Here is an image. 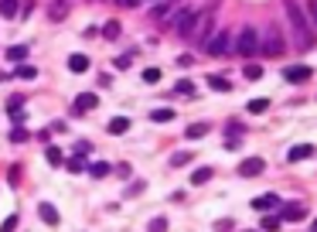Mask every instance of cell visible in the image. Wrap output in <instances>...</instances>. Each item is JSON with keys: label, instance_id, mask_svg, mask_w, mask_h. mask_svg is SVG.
I'll return each mask as SVG.
<instances>
[{"label": "cell", "instance_id": "obj_1", "mask_svg": "<svg viewBox=\"0 0 317 232\" xmlns=\"http://www.w3.org/2000/svg\"><path fill=\"white\" fill-rule=\"evenodd\" d=\"M286 18L294 24V44H297L300 52H307V48L314 44V34H310V20H307V14L300 10L297 0H286Z\"/></svg>", "mask_w": 317, "mask_h": 232}, {"label": "cell", "instance_id": "obj_2", "mask_svg": "<svg viewBox=\"0 0 317 232\" xmlns=\"http://www.w3.org/2000/svg\"><path fill=\"white\" fill-rule=\"evenodd\" d=\"M208 34H212V10H202V14H194V20H191L188 38L194 41V44H205Z\"/></svg>", "mask_w": 317, "mask_h": 232}, {"label": "cell", "instance_id": "obj_3", "mask_svg": "<svg viewBox=\"0 0 317 232\" xmlns=\"http://www.w3.org/2000/svg\"><path fill=\"white\" fill-rule=\"evenodd\" d=\"M236 48H239L242 55H252V52L260 48V34H256V28H242V31H239V41H236Z\"/></svg>", "mask_w": 317, "mask_h": 232}, {"label": "cell", "instance_id": "obj_4", "mask_svg": "<svg viewBox=\"0 0 317 232\" xmlns=\"http://www.w3.org/2000/svg\"><path fill=\"white\" fill-rule=\"evenodd\" d=\"M280 218L283 222H300V218H307V205H304V202H283Z\"/></svg>", "mask_w": 317, "mask_h": 232}, {"label": "cell", "instance_id": "obj_5", "mask_svg": "<svg viewBox=\"0 0 317 232\" xmlns=\"http://www.w3.org/2000/svg\"><path fill=\"white\" fill-rule=\"evenodd\" d=\"M205 48H208V55H225V52L232 48V38H228L225 31H218V34H212V38L205 41Z\"/></svg>", "mask_w": 317, "mask_h": 232}, {"label": "cell", "instance_id": "obj_6", "mask_svg": "<svg viewBox=\"0 0 317 232\" xmlns=\"http://www.w3.org/2000/svg\"><path fill=\"white\" fill-rule=\"evenodd\" d=\"M280 205H283V198H280V194H273V192L252 198V208H256V212H276Z\"/></svg>", "mask_w": 317, "mask_h": 232}, {"label": "cell", "instance_id": "obj_7", "mask_svg": "<svg viewBox=\"0 0 317 232\" xmlns=\"http://www.w3.org/2000/svg\"><path fill=\"white\" fill-rule=\"evenodd\" d=\"M262 168H266V160H262V157H246L242 164H239V174H242V178H260Z\"/></svg>", "mask_w": 317, "mask_h": 232}, {"label": "cell", "instance_id": "obj_8", "mask_svg": "<svg viewBox=\"0 0 317 232\" xmlns=\"http://www.w3.org/2000/svg\"><path fill=\"white\" fill-rule=\"evenodd\" d=\"M286 52V41L280 38V28H270V38H266V55H283Z\"/></svg>", "mask_w": 317, "mask_h": 232}, {"label": "cell", "instance_id": "obj_9", "mask_svg": "<svg viewBox=\"0 0 317 232\" xmlns=\"http://www.w3.org/2000/svg\"><path fill=\"white\" fill-rule=\"evenodd\" d=\"M283 78L294 82V86H297V82H307V78H310V68H307V65H290V68L283 72Z\"/></svg>", "mask_w": 317, "mask_h": 232}, {"label": "cell", "instance_id": "obj_10", "mask_svg": "<svg viewBox=\"0 0 317 232\" xmlns=\"http://www.w3.org/2000/svg\"><path fill=\"white\" fill-rule=\"evenodd\" d=\"M38 215H41V222H48V226H58V222H62L58 208H55V205H48V202H41V205H38Z\"/></svg>", "mask_w": 317, "mask_h": 232}, {"label": "cell", "instance_id": "obj_11", "mask_svg": "<svg viewBox=\"0 0 317 232\" xmlns=\"http://www.w3.org/2000/svg\"><path fill=\"white\" fill-rule=\"evenodd\" d=\"M191 20H194V10H191V7L178 14V20H174V28H178V34H181V38H188V31H191Z\"/></svg>", "mask_w": 317, "mask_h": 232}, {"label": "cell", "instance_id": "obj_12", "mask_svg": "<svg viewBox=\"0 0 317 232\" xmlns=\"http://www.w3.org/2000/svg\"><path fill=\"white\" fill-rule=\"evenodd\" d=\"M307 157H314V147H310V144H297V147H290L286 160H290V164H297V160H307Z\"/></svg>", "mask_w": 317, "mask_h": 232}, {"label": "cell", "instance_id": "obj_13", "mask_svg": "<svg viewBox=\"0 0 317 232\" xmlns=\"http://www.w3.org/2000/svg\"><path fill=\"white\" fill-rule=\"evenodd\" d=\"M96 102H99L96 92H82V96L75 99V110H78V113H89V110H96Z\"/></svg>", "mask_w": 317, "mask_h": 232}, {"label": "cell", "instance_id": "obj_14", "mask_svg": "<svg viewBox=\"0 0 317 232\" xmlns=\"http://www.w3.org/2000/svg\"><path fill=\"white\" fill-rule=\"evenodd\" d=\"M126 130H130V116H112L110 120V134H126Z\"/></svg>", "mask_w": 317, "mask_h": 232}, {"label": "cell", "instance_id": "obj_15", "mask_svg": "<svg viewBox=\"0 0 317 232\" xmlns=\"http://www.w3.org/2000/svg\"><path fill=\"white\" fill-rule=\"evenodd\" d=\"M280 226H283L280 215H262V222H260V229H262V232H280Z\"/></svg>", "mask_w": 317, "mask_h": 232}, {"label": "cell", "instance_id": "obj_16", "mask_svg": "<svg viewBox=\"0 0 317 232\" xmlns=\"http://www.w3.org/2000/svg\"><path fill=\"white\" fill-rule=\"evenodd\" d=\"M68 72H89V58L86 55H72L68 58Z\"/></svg>", "mask_w": 317, "mask_h": 232}, {"label": "cell", "instance_id": "obj_17", "mask_svg": "<svg viewBox=\"0 0 317 232\" xmlns=\"http://www.w3.org/2000/svg\"><path fill=\"white\" fill-rule=\"evenodd\" d=\"M0 18H18V0H0Z\"/></svg>", "mask_w": 317, "mask_h": 232}, {"label": "cell", "instance_id": "obj_18", "mask_svg": "<svg viewBox=\"0 0 317 232\" xmlns=\"http://www.w3.org/2000/svg\"><path fill=\"white\" fill-rule=\"evenodd\" d=\"M212 174H215L212 168H198V171L191 174V184H208V181H212Z\"/></svg>", "mask_w": 317, "mask_h": 232}, {"label": "cell", "instance_id": "obj_19", "mask_svg": "<svg viewBox=\"0 0 317 232\" xmlns=\"http://www.w3.org/2000/svg\"><path fill=\"white\" fill-rule=\"evenodd\" d=\"M208 130H212L208 123H194V126H188V140H202Z\"/></svg>", "mask_w": 317, "mask_h": 232}, {"label": "cell", "instance_id": "obj_20", "mask_svg": "<svg viewBox=\"0 0 317 232\" xmlns=\"http://www.w3.org/2000/svg\"><path fill=\"white\" fill-rule=\"evenodd\" d=\"M208 86H212V89H218V92H228V89H232L225 76H208Z\"/></svg>", "mask_w": 317, "mask_h": 232}, {"label": "cell", "instance_id": "obj_21", "mask_svg": "<svg viewBox=\"0 0 317 232\" xmlns=\"http://www.w3.org/2000/svg\"><path fill=\"white\" fill-rule=\"evenodd\" d=\"M150 120H154V123H170V120H174V110H168V106H164V110H154Z\"/></svg>", "mask_w": 317, "mask_h": 232}, {"label": "cell", "instance_id": "obj_22", "mask_svg": "<svg viewBox=\"0 0 317 232\" xmlns=\"http://www.w3.org/2000/svg\"><path fill=\"white\" fill-rule=\"evenodd\" d=\"M102 38H120V20H106V24H102Z\"/></svg>", "mask_w": 317, "mask_h": 232}, {"label": "cell", "instance_id": "obj_23", "mask_svg": "<svg viewBox=\"0 0 317 232\" xmlns=\"http://www.w3.org/2000/svg\"><path fill=\"white\" fill-rule=\"evenodd\" d=\"M184 164H191V150H178L170 157V168H184Z\"/></svg>", "mask_w": 317, "mask_h": 232}, {"label": "cell", "instance_id": "obj_24", "mask_svg": "<svg viewBox=\"0 0 317 232\" xmlns=\"http://www.w3.org/2000/svg\"><path fill=\"white\" fill-rule=\"evenodd\" d=\"M7 58H10V62H20V58H28V44H14V48H7Z\"/></svg>", "mask_w": 317, "mask_h": 232}, {"label": "cell", "instance_id": "obj_25", "mask_svg": "<svg viewBox=\"0 0 317 232\" xmlns=\"http://www.w3.org/2000/svg\"><path fill=\"white\" fill-rule=\"evenodd\" d=\"M110 164H106V160H99V164H92V168H89V174H92V178H110Z\"/></svg>", "mask_w": 317, "mask_h": 232}, {"label": "cell", "instance_id": "obj_26", "mask_svg": "<svg viewBox=\"0 0 317 232\" xmlns=\"http://www.w3.org/2000/svg\"><path fill=\"white\" fill-rule=\"evenodd\" d=\"M174 92H181V96H194V82H191V78H181V82L174 86Z\"/></svg>", "mask_w": 317, "mask_h": 232}, {"label": "cell", "instance_id": "obj_27", "mask_svg": "<svg viewBox=\"0 0 317 232\" xmlns=\"http://www.w3.org/2000/svg\"><path fill=\"white\" fill-rule=\"evenodd\" d=\"M65 168H68L72 174H82V171H89V168H86V157H72V160H68Z\"/></svg>", "mask_w": 317, "mask_h": 232}, {"label": "cell", "instance_id": "obj_28", "mask_svg": "<svg viewBox=\"0 0 317 232\" xmlns=\"http://www.w3.org/2000/svg\"><path fill=\"white\" fill-rule=\"evenodd\" d=\"M147 229H150V232H168V218H160V215H157V218H150Z\"/></svg>", "mask_w": 317, "mask_h": 232}, {"label": "cell", "instance_id": "obj_29", "mask_svg": "<svg viewBox=\"0 0 317 232\" xmlns=\"http://www.w3.org/2000/svg\"><path fill=\"white\" fill-rule=\"evenodd\" d=\"M144 82H147V86L160 82V68H144Z\"/></svg>", "mask_w": 317, "mask_h": 232}, {"label": "cell", "instance_id": "obj_30", "mask_svg": "<svg viewBox=\"0 0 317 232\" xmlns=\"http://www.w3.org/2000/svg\"><path fill=\"white\" fill-rule=\"evenodd\" d=\"M266 110H270L266 99H252V102H249V113H266Z\"/></svg>", "mask_w": 317, "mask_h": 232}, {"label": "cell", "instance_id": "obj_31", "mask_svg": "<svg viewBox=\"0 0 317 232\" xmlns=\"http://www.w3.org/2000/svg\"><path fill=\"white\" fill-rule=\"evenodd\" d=\"M18 229V215H7L4 222H0V232H14Z\"/></svg>", "mask_w": 317, "mask_h": 232}, {"label": "cell", "instance_id": "obj_32", "mask_svg": "<svg viewBox=\"0 0 317 232\" xmlns=\"http://www.w3.org/2000/svg\"><path fill=\"white\" fill-rule=\"evenodd\" d=\"M18 76H20V78H34L38 68H34V65H18Z\"/></svg>", "mask_w": 317, "mask_h": 232}, {"label": "cell", "instance_id": "obj_33", "mask_svg": "<svg viewBox=\"0 0 317 232\" xmlns=\"http://www.w3.org/2000/svg\"><path fill=\"white\" fill-rule=\"evenodd\" d=\"M89 154H92V144H86V140L75 144V157H89Z\"/></svg>", "mask_w": 317, "mask_h": 232}, {"label": "cell", "instance_id": "obj_34", "mask_svg": "<svg viewBox=\"0 0 317 232\" xmlns=\"http://www.w3.org/2000/svg\"><path fill=\"white\" fill-rule=\"evenodd\" d=\"M242 72H246V78H252V82H256V78L262 76V68H260V65H246Z\"/></svg>", "mask_w": 317, "mask_h": 232}, {"label": "cell", "instance_id": "obj_35", "mask_svg": "<svg viewBox=\"0 0 317 232\" xmlns=\"http://www.w3.org/2000/svg\"><path fill=\"white\" fill-rule=\"evenodd\" d=\"M48 164H62V150H58V147H48Z\"/></svg>", "mask_w": 317, "mask_h": 232}, {"label": "cell", "instance_id": "obj_36", "mask_svg": "<svg viewBox=\"0 0 317 232\" xmlns=\"http://www.w3.org/2000/svg\"><path fill=\"white\" fill-rule=\"evenodd\" d=\"M28 130H24V126H18V130H14V134H10V140H14V144H24V140H28Z\"/></svg>", "mask_w": 317, "mask_h": 232}, {"label": "cell", "instance_id": "obj_37", "mask_svg": "<svg viewBox=\"0 0 317 232\" xmlns=\"http://www.w3.org/2000/svg\"><path fill=\"white\" fill-rule=\"evenodd\" d=\"M154 14H157V18H168V14H170V0H164V4H157V10H154Z\"/></svg>", "mask_w": 317, "mask_h": 232}, {"label": "cell", "instance_id": "obj_38", "mask_svg": "<svg viewBox=\"0 0 317 232\" xmlns=\"http://www.w3.org/2000/svg\"><path fill=\"white\" fill-rule=\"evenodd\" d=\"M307 14H310V20L317 24V0H307Z\"/></svg>", "mask_w": 317, "mask_h": 232}, {"label": "cell", "instance_id": "obj_39", "mask_svg": "<svg viewBox=\"0 0 317 232\" xmlns=\"http://www.w3.org/2000/svg\"><path fill=\"white\" fill-rule=\"evenodd\" d=\"M116 68H130V55H120V58H116Z\"/></svg>", "mask_w": 317, "mask_h": 232}, {"label": "cell", "instance_id": "obj_40", "mask_svg": "<svg viewBox=\"0 0 317 232\" xmlns=\"http://www.w3.org/2000/svg\"><path fill=\"white\" fill-rule=\"evenodd\" d=\"M215 229H218V232H232V222H228V218H222V222H218Z\"/></svg>", "mask_w": 317, "mask_h": 232}, {"label": "cell", "instance_id": "obj_41", "mask_svg": "<svg viewBox=\"0 0 317 232\" xmlns=\"http://www.w3.org/2000/svg\"><path fill=\"white\" fill-rule=\"evenodd\" d=\"M10 120H14V123H24V113H20V106H18V110H10Z\"/></svg>", "mask_w": 317, "mask_h": 232}, {"label": "cell", "instance_id": "obj_42", "mask_svg": "<svg viewBox=\"0 0 317 232\" xmlns=\"http://www.w3.org/2000/svg\"><path fill=\"white\" fill-rule=\"evenodd\" d=\"M123 4H130V7H136V4H140V0H123Z\"/></svg>", "mask_w": 317, "mask_h": 232}, {"label": "cell", "instance_id": "obj_43", "mask_svg": "<svg viewBox=\"0 0 317 232\" xmlns=\"http://www.w3.org/2000/svg\"><path fill=\"white\" fill-rule=\"evenodd\" d=\"M310 232H317V218H314V222H310Z\"/></svg>", "mask_w": 317, "mask_h": 232}]
</instances>
